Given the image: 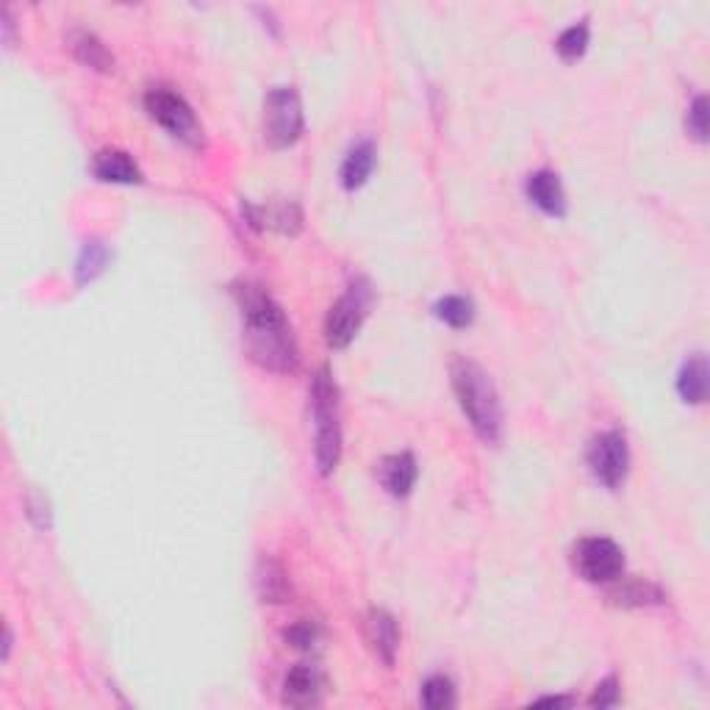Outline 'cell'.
<instances>
[{
    "label": "cell",
    "instance_id": "d4e9b609",
    "mask_svg": "<svg viewBox=\"0 0 710 710\" xmlns=\"http://www.w3.org/2000/svg\"><path fill=\"white\" fill-rule=\"evenodd\" d=\"M103 264H106V250H103L98 242H92V245L84 247V256L78 261V275L86 281V278H92L95 272L103 270Z\"/></svg>",
    "mask_w": 710,
    "mask_h": 710
},
{
    "label": "cell",
    "instance_id": "3957f363",
    "mask_svg": "<svg viewBox=\"0 0 710 710\" xmlns=\"http://www.w3.org/2000/svg\"><path fill=\"white\" fill-rule=\"evenodd\" d=\"M311 411L317 419V458L319 475H331L342 458V425H339V392L328 369H319L311 380Z\"/></svg>",
    "mask_w": 710,
    "mask_h": 710
},
{
    "label": "cell",
    "instance_id": "8992f818",
    "mask_svg": "<svg viewBox=\"0 0 710 710\" xmlns=\"http://www.w3.org/2000/svg\"><path fill=\"white\" fill-rule=\"evenodd\" d=\"M145 109L147 114H150L161 128H167L172 136H178V139H184V142H192V145L200 139L195 111H192V106H189L178 92H172L167 86L147 89Z\"/></svg>",
    "mask_w": 710,
    "mask_h": 710
},
{
    "label": "cell",
    "instance_id": "5b68a950",
    "mask_svg": "<svg viewBox=\"0 0 710 710\" xmlns=\"http://www.w3.org/2000/svg\"><path fill=\"white\" fill-rule=\"evenodd\" d=\"M577 575L588 583H613L625 569V555L611 539H580L572 550Z\"/></svg>",
    "mask_w": 710,
    "mask_h": 710
},
{
    "label": "cell",
    "instance_id": "5bb4252c",
    "mask_svg": "<svg viewBox=\"0 0 710 710\" xmlns=\"http://www.w3.org/2000/svg\"><path fill=\"white\" fill-rule=\"evenodd\" d=\"M256 588L261 602H286L289 594H292V586H289V577L283 572V566L275 561V558H261L256 566Z\"/></svg>",
    "mask_w": 710,
    "mask_h": 710
},
{
    "label": "cell",
    "instance_id": "7402d4cb",
    "mask_svg": "<svg viewBox=\"0 0 710 710\" xmlns=\"http://www.w3.org/2000/svg\"><path fill=\"white\" fill-rule=\"evenodd\" d=\"M555 48H558V53L564 56L566 62H575V59H580V56H583V53H586V48H588V25H586V20H583V23L569 25L564 34L558 37V42H555Z\"/></svg>",
    "mask_w": 710,
    "mask_h": 710
},
{
    "label": "cell",
    "instance_id": "ffe728a7",
    "mask_svg": "<svg viewBox=\"0 0 710 710\" xmlns=\"http://www.w3.org/2000/svg\"><path fill=\"white\" fill-rule=\"evenodd\" d=\"M422 705L430 710L453 708L455 705L453 680L444 677V674H436V677L425 680V686H422Z\"/></svg>",
    "mask_w": 710,
    "mask_h": 710
},
{
    "label": "cell",
    "instance_id": "4fadbf2b",
    "mask_svg": "<svg viewBox=\"0 0 710 710\" xmlns=\"http://www.w3.org/2000/svg\"><path fill=\"white\" fill-rule=\"evenodd\" d=\"M92 170L106 184H136V181H142V172L136 167V161L128 153H123V150H103V153H98Z\"/></svg>",
    "mask_w": 710,
    "mask_h": 710
},
{
    "label": "cell",
    "instance_id": "ac0fdd59",
    "mask_svg": "<svg viewBox=\"0 0 710 710\" xmlns=\"http://www.w3.org/2000/svg\"><path fill=\"white\" fill-rule=\"evenodd\" d=\"M375 167V145L372 142H361L355 145L342 167V184L344 189H358L369 178V172Z\"/></svg>",
    "mask_w": 710,
    "mask_h": 710
},
{
    "label": "cell",
    "instance_id": "484cf974",
    "mask_svg": "<svg viewBox=\"0 0 710 710\" xmlns=\"http://www.w3.org/2000/svg\"><path fill=\"white\" fill-rule=\"evenodd\" d=\"M616 702H619V683H616L613 677H608V680L600 683L597 691H594V697H591V708H611V705H616Z\"/></svg>",
    "mask_w": 710,
    "mask_h": 710
},
{
    "label": "cell",
    "instance_id": "2e32d148",
    "mask_svg": "<svg viewBox=\"0 0 710 710\" xmlns=\"http://www.w3.org/2000/svg\"><path fill=\"white\" fill-rule=\"evenodd\" d=\"M608 597H611L613 605H622V608H641V605L663 602V591L655 586V583H649V580L633 577V580H625V583H616Z\"/></svg>",
    "mask_w": 710,
    "mask_h": 710
},
{
    "label": "cell",
    "instance_id": "e0dca14e",
    "mask_svg": "<svg viewBox=\"0 0 710 710\" xmlns=\"http://www.w3.org/2000/svg\"><path fill=\"white\" fill-rule=\"evenodd\" d=\"M677 389H680L686 403H705V397H708V361H705V355L688 358V364L680 372V380H677Z\"/></svg>",
    "mask_w": 710,
    "mask_h": 710
},
{
    "label": "cell",
    "instance_id": "8fae6325",
    "mask_svg": "<svg viewBox=\"0 0 710 710\" xmlns=\"http://www.w3.org/2000/svg\"><path fill=\"white\" fill-rule=\"evenodd\" d=\"M527 197H530L541 211L552 214V217H564L566 214V192L555 172H533V175L527 178Z\"/></svg>",
    "mask_w": 710,
    "mask_h": 710
},
{
    "label": "cell",
    "instance_id": "44dd1931",
    "mask_svg": "<svg viewBox=\"0 0 710 710\" xmlns=\"http://www.w3.org/2000/svg\"><path fill=\"white\" fill-rule=\"evenodd\" d=\"M436 314L453 328H466L475 319V306H472V300H466L461 294H450L436 306Z\"/></svg>",
    "mask_w": 710,
    "mask_h": 710
},
{
    "label": "cell",
    "instance_id": "ba28073f",
    "mask_svg": "<svg viewBox=\"0 0 710 710\" xmlns=\"http://www.w3.org/2000/svg\"><path fill=\"white\" fill-rule=\"evenodd\" d=\"M367 303L369 292L367 289H358V286H353L350 292L333 303L331 311H328V319H325V339H328L331 347L342 350V347L353 342L355 333L361 331V322H364V314H367Z\"/></svg>",
    "mask_w": 710,
    "mask_h": 710
},
{
    "label": "cell",
    "instance_id": "9c48e42d",
    "mask_svg": "<svg viewBox=\"0 0 710 710\" xmlns=\"http://www.w3.org/2000/svg\"><path fill=\"white\" fill-rule=\"evenodd\" d=\"M367 641L372 652L378 655L386 666H392L397 647H400V630H397V619L383 608H372L367 616Z\"/></svg>",
    "mask_w": 710,
    "mask_h": 710
},
{
    "label": "cell",
    "instance_id": "d6986e66",
    "mask_svg": "<svg viewBox=\"0 0 710 710\" xmlns=\"http://www.w3.org/2000/svg\"><path fill=\"white\" fill-rule=\"evenodd\" d=\"M250 220H253V225H261V222H264V225H270L275 231L294 233L300 228V222H303V214H300V209H297L294 203H278V206L270 211L250 209Z\"/></svg>",
    "mask_w": 710,
    "mask_h": 710
},
{
    "label": "cell",
    "instance_id": "4316f807",
    "mask_svg": "<svg viewBox=\"0 0 710 710\" xmlns=\"http://www.w3.org/2000/svg\"><path fill=\"white\" fill-rule=\"evenodd\" d=\"M25 505H28V516H31V519H34L39 527L50 525V511H48V500H45V497H39V494H28Z\"/></svg>",
    "mask_w": 710,
    "mask_h": 710
},
{
    "label": "cell",
    "instance_id": "9a60e30c",
    "mask_svg": "<svg viewBox=\"0 0 710 710\" xmlns=\"http://www.w3.org/2000/svg\"><path fill=\"white\" fill-rule=\"evenodd\" d=\"M70 48H73L75 59L84 62L86 67L100 70V73L114 70V56H111L109 48H106L92 31H73V34H70Z\"/></svg>",
    "mask_w": 710,
    "mask_h": 710
},
{
    "label": "cell",
    "instance_id": "83f0119b",
    "mask_svg": "<svg viewBox=\"0 0 710 710\" xmlns=\"http://www.w3.org/2000/svg\"><path fill=\"white\" fill-rule=\"evenodd\" d=\"M539 705H572V699L569 697H544V699H539Z\"/></svg>",
    "mask_w": 710,
    "mask_h": 710
},
{
    "label": "cell",
    "instance_id": "7c38bea8",
    "mask_svg": "<svg viewBox=\"0 0 710 710\" xmlns=\"http://www.w3.org/2000/svg\"><path fill=\"white\" fill-rule=\"evenodd\" d=\"M378 478L383 483V489L394 494V497L411 494L414 483H417V461H414V455L397 453L383 458L378 466Z\"/></svg>",
    "mask_w": 710,
    "mask_h": 710
},
{
    "label": "cell",
    "instance_id": "30bf717a",
    "mask_svg": "<svg viewBox=\"0 0 710 710\" xmlns=\"http://www.w3.org/2000/svg\"><path fill=\"white\" fill-rule=\"evenodd\" d=\"M319 694H322V677H319L317 666L297 663L283 680V702L292 705V708L317 705Z\"/></svg>",
    "mask_w": 710,
    "mask_h": 710
},
{
    "label": "cell",
    "instance_id": "cb8c5ba5",
    "mask_svg": "<svg viewBox=\"0 0 710 710\" xmlns=\"http://www.w3.org/2000/svg\"><path fill=\"white\" fill-rule=\"evenodd\" d=\"M286 641L292 644V647H297V649H308V647H314L317 644V638H319V625L317 622H308V619H300V622H294L286 633Z\"/></svg>",
    "mask_w": 710,
    "mask_h": 710
},
{
    "label": "cell",
    "instance_id": "603a6c76",
    "mask_svg": "<svg viewBox=\"0 0 710 710\" xmlns=\"http://www.w3.org/2000/svg\"><path fill=\"white\" fill-rule=\"evenodd\" d=\"M686 128L688 134L694 136L697 142H705V139H708V98H705V95H699V98H694V103H691L686 117Z\"/></svg>",
    "mask_w": 710,
    "mask_h": 710
},
{
    "label": "cell",
    "instance_id": "7a4b0ae2",
    "mask_svg": "<svg viewBox=\"0 0 710 710\" xmlns=\"http://www.w3.org/2000/svg\"><path fill=\"white\" fill-rule=\"evenodd\" d=\"M450 375L455 397L464 408L469 425L486 444H497L502 436V403L489 375L466 358H455Z\"/></svg>",
    "mask_w": 710,
    "mask_h": 710
},
{
    "label": "cell",
    "instance_id": "6da1fadb",
    "mask_svg": "<svg viewBox=\"0 0 710 710\" xmlns=\"http://www.w3.org/2000/svg\"><path fill=\"white\" fill-rule=\"evenodd\" d=\"M231 292L245 317V347L250 361L270 372H292L300 355L283 308L258 283H233Z\"/></svg>",
    "mask_w": 710,
    "mask_h": 710
},
{
    "label": "cell",
    "instance_id": "277c9868",
    "mask_svg": "<svg viewBox=\"0 0 710 710\" xmlns=\"http://www.w3.org/2000/svg\"><path fill=\"white\" fill-rule=\"evenodd\" d=\"M303 134V103L294 86H275L264 100V139L272 147L294 145Z\"/></svg>",
    "mask_w": 710,
    "mask_h": 710
},
{
    "label": "cell",
    "instance_id": "52a82bcc",
    "mask_svg": "<svg viewBox=\"0 0 710 710\" xmlns=\"http://www.w3.org/2000/svg\"><path fill=\"white\" fill-rule=\"evenodd\" d=\"M588 466L602 486L619 489L625 483L627 466H630L625 436L619 430H605L600 436H594L588 444Z\"/></svg>",
    "mask_w": 710,
    "mask_h": 710
}]
</instances>
